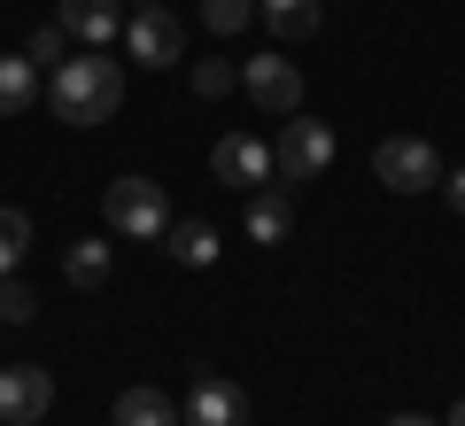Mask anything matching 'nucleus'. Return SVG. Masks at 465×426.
<instances>
[{"mask_svg":"<svg viewBox=\"0 0 465 426\" xmlns=\"http://www.w3.org/2000/svg\"><path fill=\"white\" fill-rule=\"evenodd\" d=\"M116 101H124V70L109 63V47L70 54V63L47 78V109L63 116V124H109Z\"/></svg>","mask_w":465,"mask_h":426,"instance_id":"obj_1","label":"nucleus"},{"mask_svg":"<svg viewBox=\"0 0 465 426\" xmlns=\"http://www.w3.org/2000/svg\"><path fill=\"white\" fill-rule=\"evenodd\" d=\"M101 217H109V233H124V241H163L171 233V202L155 179H109L101 186Z\"/></svg>","mask_w":465,"mask_h":426,"instance_id":"obj_2","label":"nucleus"},{"mask_svg":"<svg viewBox=\"0 0 465 426\" xmlns=\"http://www.w3.org/2000/svg\"><path fill=\"white\" fill-rule=\"evenodd\" d=\"M372 179H381L388 194H434V186H442V155H434L419 132H396V140L372 148Z\"/></svg>","mask_w":465,"mask_h":426,"instance_id":"obj_3","label":"nucleus"},{"mask_svg":"<svg viewBox=\"0 0 465 426\" xmlns=\"http://www.w3.org/2000/svg\"><path fill=\"white\" fill-rule=\"evenodd\" d=\"M333 163V124H318V116H287L280 124V140H272V171H280L287 186H302V179H318V171Z\"/></svg>","mask_w":465,"mask_h":426,"instance_id":"obj_4","label":"nucleus"},{"mask_svg":"<svg viewBox=\"0 0 465 426\" xmlns=\"http://www.w3.org/2000/svg\"><path fill=\"white\" fill-rule=\"evenodd\" d=\"M124 47H133V63H148V70L186 63V32H179V16H171V0L133 8V24H124Z\"/></svg>","mask_w":465,"mask_h":426,"instance_id":"obj_5","label":"nucleus"},{"mask_svg":"<svg viewBox=\"0 0 465 426\" xmlns=\"http://www.w3.org/2000/svg\"><path fill=\"white\" fill-rule=\"evenodd\" d=\"M241 94L264 116H295L302 109V70L287 63V54H256V63H241Z\"/></svg>","mask_w":465,"mask_h":426,"instance_id":"obj_6","label":"nucleus"},{"mask_svg":"<svg viewBox=\"0 0 465 426\" xmlns=\"http://www.w3.org/2000/svg\"><path fill=\"white\" fill-rule=\"evenodd\" d=\"M210 171H217V186H241V194H256V186L280 179V171H272V148L249 140V132H225V140L210 148Z\"/></svg>","mask_w":465,"mask_h":426,"instance_id":"obj_7","label":"nucleus"},{"mask_svg":"<svg viewBox=\"0 0 465 426\" xmlns=\"http://www.w3.org/2000/svg\"><path fill=\"white\" fill-rule=\"evenodd\" d=\"M47 403H54L47 364H8V372H0V426H39Z\"/></svg>","mask_w":465,"mask_h":426,"instance_id":"obj_8","label":"nucleus"},{"mask_svg":"<svg viewBox=\"0 0 465 426\" xmlns=\"http://www.w3.org/2000/svg\"><path fill=\"white\" fill-rule=\"evenodd\" d=\"M179 411H186V426H249V395L232 388L225 372H194Z\"/></svg>","mask_w":465,"mask_h":426,"instance_id":"obj_9","label":"nucleus"},{"mask_svg":"<svg viewBox=\"0 0 465 426\" xmlns=\"http://www.w3.org/2000/svg\"><path fill=\"white\" fill-rule=\"evenodd\" d=\"M241 225H249V241H287L295 233V186H256L249 210H241Z\"/></svg>","mask_w":465,"mask_h":426,"instance_id":"obj_10","label":"nucleus"},{"mask_svg":"<svg viewBox=\"0 0 465 426\" xmlns=\"http://www.w3.org/2000/svg\"><path fill=\"white\" fill-rule=\"evenodd\" d=\"M63 32L85 39V47H109V39L124 32V8H116V0H63Z\"/></svg>","mask_w":465,"mask_h":426,"instance_id":"obj_11","label":"nucleus"},{"mask_svg":"<svg viewBox=\"0 0 465 426\" xmlns=\"http://www.w3.org/2000/svg\"><path fill=\"white\" fill-rule=\"evenodd\" d=\"M163 248H171V263H186V272H210L225 241H217V225H210V217H179V225L163 233Z\"/></svg>","mask_w":465,"mask_h":426,"instance_id":"obj_12","label":"nucleus"},{"mask_svg":"<svg viewBox=\"0 0 465 426\" xmlns=\"http://www.w3.org/2000/svg\"><path fill=\"white\" fill-rule=\"evenodd\" d=\"M116 426H186V411L171 403L163 388H124L116 395V411H109Z\"/></svg>","mask_w":465,"mask_h":426,"instance_id":"obj_13","label":"nucleus"},{"mask_svg":"<svg viewBox=\"0 0 465 426\" xmlns=\"http://www.w3.org/2000/svg\"><path fill=\"white\" fill-rule=\"evenodd\" d=\"M39 101V63L32 54H0V116H24Z\"/></svg>","mask_w":465,"mask_h":426,"instance_id":"obj_14","label":"nucleus"},{"mask_svg":"<svg viewBox=\"0 0 465 426\" xmlns=\"http://www.w3.org/2000/svg\"><path fill=\"white\" fill-rule=\"evenodd\" d=\"M256 16L272 24V39H311L326 8H318V0H256Z\"/></svg>","mask_w":465,"mask_h":426,"instance_id":"obj_15","label":"nucleus"},{"mask_svg":"<svg viewBox=\"0 0 465 426\" xmlns=\"http://www.w3.org/2000/svg\"><path fill=\"white\" fill-rule=\"evenodd\" d=\"M63 279L78 287V295L109 287V241H70V256H63Z\"/></svg>","mask_w":465,"mask_h":426,"instance_id":"obj_16","label":"nucleus"},{"mask_svg":"<svg viewBox=\"0 0 465 426\" xmlns=\"http://www.w3.org/2000/svg\"><path fill=\"white\" fill-rule=\"evenodd\" d=\"M24 248H32V217L0 202V279H8V272L24 263Z\"/></svg>","mask_w":465,"mask_h":426,"instance_id":"obj_17","label":"nucleus"},{"mask_svg":"<svg viewBox=\"0 0 465 426\" xmlns=\"http://www.w3.org/2000/svg\"><path fill=\"white\" fill-rule=\"evenodd\" d=\"M32 318H39V295L8 272V279H0V326H32Z\"/></svg>","mask_w":465,"mask_h":426,"instance_id":"obj_18","label":"nucleus"},{"mask_svg":"<svg viewBox=\"0 0 465 426\" xmlns=\"http://www.w3.org/2000/svg\"><path fill=\"white\" fill-rule=\"evenodd\" d=\"M202 24H210V32H249L256 24V0H202Z\"/></svg>","mask_w":465,"mask_h":426,"instance_id":"obj_19","label":"nucleus"},{"mask_svg":"<svg viewBox=\"0 0 465 426\" xmlns=\"http://www.w3.org/2000/svg\"><path fill=\"white\" fill-rule=\"evenodd\" d=\"M24 54H32V63H54V70H63V63H70V32H63V16H54V24H39Z\"/></svg>","mask_w":465,"mask_h":426,"instance_id":"obj_20","label":"nucleus"},{"mask_svg":"<svg viewBox=\"0 0 465 426\" xmlns=\"http://www.w3.org/2000/svg\"><path fill=\"white\" fill-rule=\"evenodd\" d=\"M194 94H202V101L232 94V63H194Z\"/></svg>","mask_w":465,"mask_h":426,"instance_id":"obj_21","label":"nucleus"},{"mask_svg":"<svg viewBox=\"0 0 465 426\" xmlns=\"http://www.w3.org/2000/svg\"><path fill=\"white\" fill-rule=\"evenodd\" d=\"M442 194H450V210L465 217V171H450V179H442Z\"/></svg>","mask_w":465,"mask_h":426,"instance_id":"obj_22","label":"nucleus"},{"mask_svg":"<svg viewBox=\"0 0 465 426\" xmlns=\"http://www.w3.org/2000/svg\"><path fill=\"white\" fill-rule=\"evenodd\" d=\"M388 426H434V419H427V411H396V419H388Z\"/></svg>","mask_w":465,"mask_h":426,"instance_id":"obj_23","label":"nucleus"},{"mask_svg":"<svg viewBox=\"0 0 465 426\" xmlns=\"http://www.w3.org/2000/svg\"><path fill=\"white\" fill-rule=\"evenodd\" d=\"M442 426H465V403H450V419H442Z\"/></svg>","mask_w":465,"mask_h":426,"instance_id":"obj_24","label":"nucleus"},{"mask_svg":"<svg viewBox=\"0 0 465 426\" xmlns=\"http://www.w3.org/2000/svg\"><path fill=\"white\" fill-rule=\"evenodd\" d=\"M140 8H148V0H140Z\"/></svg>","mask_w":465,"mask_h":426,"instance_id":"obj_25","label":"nucleus"}]
</instances>
